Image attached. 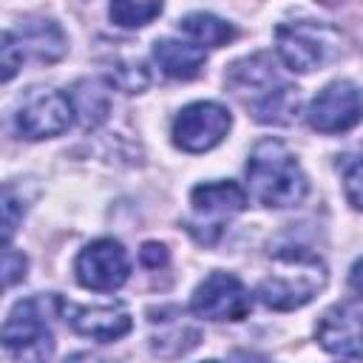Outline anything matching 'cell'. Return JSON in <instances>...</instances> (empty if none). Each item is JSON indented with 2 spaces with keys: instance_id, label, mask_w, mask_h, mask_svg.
Listing matches in <instances>:
<instances>
[{
  "instance_id": "cell-1",
  "label": "cell",
  "mask_w": 363,
  "mask_h": 363,
  "mask_svg": "<svg viewBox=\"0 0 363 363\" xmlns=\"http://www.w3.org/2000/svg\"><path fill=\"white\" fill-rule=\"evenodd\" d=\"M250 196L264 207H295L303 201L309 182L298 159L278 139H264L247 159Z\"/></svg>"
},
{
  "instance_id": "cell-2",
  "label": "cell",
  "mask_w": 363,
  "mask_h": 363,
  "mask_svg": "<svg viewBox=\"0 0 363 363\" xmlns=\"http://www.w3.org/2000/svg\"><path fill=\"white\" fill-rule=\"evenodd\" d=\"M272 258H275V272L267 275L255 289L258 301L267 303L269 309L278 312L298 309L323 289L326 267L315 252L301 247H284Z\"/></svg>"
},
{
  "instance_id": "cell-3",
  "label": "cell",
  "mask_w": 363,
  "mask_h": 363,
  "mask_svg": "<svg viewBox=\"0 0 363 363\" xmlns=\"http://www.w3.org/2000/svg\"><path fill=\"white\" fill-rule=\"evenodd\" d=\"M57 303V295L28 298L14 303L3 323V346L11 363H45L54 352V337L48 329V306Z\"/></svg>"
},
{
  "instance_id": "cell-4",
  "label": "cell",
  "mask_w": 363,
  "mask_h": 363,
  "mask_svg": "<svg viewBox=\"0 0 363 363\" xmlns=\"http://www.w3.org/2000/svg\"><path fill=\"white\" fill-rule=\"evenodd\" d=\"M278 54L289 71L309 74L323 68L337 54V34L320 23H286L275 31Z\"/></svg>"
},
{
  "instance_id": "cell-5",
  "label": "cell",
  "mask_w": 363,
  "mask_h": 363,
  "mask_svg": "<svg viewBox=\"0 0 363 363\" xmlns=\"http://www.w3.org/2000/svg\"><path fill=\"white\" fill-rule=\"evenodd\" d=\"M190 207L193 218L187 221V230L201 244H213L224 230V221H230L247 207V193L235 182H207L193 187Z\"/></svg>"
},
{
  "instance_id": "cell-6",
  "label": "cell",
  "mask_w": 363,
  "mask_h": 363,
  "mask_svg": "<svg viewBox=\"0 0 363 363\" xmlns=\"http://www.w3.org/2000/svg\"><path fill=\"white\" fill-rule=\"evenodd\" d=\"M71 96L54 88H34L23 96V105L17 111V130L26 139H48L68 130L74 119Z\"/></svg>"
},
{
  "instance_id": "cell-7",
  "label": "cell",
  "mask_w": 363,
  "mask_h": 363,
  "mask_svg": "<svg viewBox=\"0 0 363 363\" xmlns=\"http://www.w3.org/2000/svg\"><path fill=\"white\" fill-rule=\"evenodd\" d=\"M77 281L94 292H113L130 275L128 252L113 238H96L77 255Z\"/></svg>"
},
{
  "instance_id": "cell-8",
  "label": "cell",
  "mask_w": 363,
  "mask_h": 363,
  "mask_svg": "<svg viewBox=\"0 0 363 363\" xmlns=\"http://www.w3.org/2000/svg\"><path fill=\"white\" fill-rule=\"evenodd\" d=\"M252 298L230 272H210L193 292L190 309L204 320H241L250 315Z\"/></svg>"
},
{
  "instance_id": "cell-9",
  "label": "cell",
  "mask_w": 363,
  "mask_h": 363,
  "mask_svg": "<svg viewBox=\"0 0 363 363\" xmlns=\"http://www.w3.org/2000/svg\"><path fill=\"white\" fill-rule=\"evenodd\" d=\"M230 111L218 102H193L173 119V142L187 153L216 147L230 130Z\"/></svg>"
},
{
  "instance_id": "cell-10",
  "label": "cell",
  "mask_w": 363,
  "mask_h": 363,
  "mask_svg": "<svg viewBox=\"0 0 363 363\" xmlns=\"http://www.w3.org/2000/svg\"><path fill=\"white\" fill-rule=\"evenodd\" d=\"M309 125L320 133H343L363 119V94L354 82H329L309 105Z\"/></svg>"
},
{
  "instance_id": "cell-11",
  "label": "cell",
  "mask_w": 363,
  "mask_h": 363,
  "mask_svg": "<svg viewBox=\"0 0 363 363\" xmlns=\"http://www.w3.org/2000/svg\"><path fill=\"white\" fill-rule=\"evenodd\" d=\"M60 315L65 318V323L91 340L108 343V340H119L122 335L130 332V315L122 303H105V306H77L60 298Z\"/></svg>"
},
{
  "instance_id": "cell-12",
  "label": "cell",
  "mask_w": 363,
  "mask_h": 363,
  "mask_svg": "<svg viewBox=\"0 0 363 363\" xmlns=\"http://www.w3.org/2000/svg\"><path fill=\"white\" fill-rule=\"evenodd\" d=\"M318 343L329 354L363 357V309L349 303L326 309L318 323Z\"/></svg>"
},
{
  "instance_id": "cell-13",
  "label": "cell",
  "mask_w": 363,
  "mask_h": 363,
  "mask_svg": "<svg viewBox=\"0 0 363 363\" xmlns=\"http://www.w3.org/2000/svg\"><path fill=\"white\" fill-rule=\"evenodd\" d=\"M227 85L230 91L247 105L252 108L255 102H261L267 94H272L275 88L284 85V79L278 77V68H275V60L269 54H252V57H244L238 62L230 65L227 71Z\"/></svg>"
},
{
  "instance_id": "cell-14",
  "label": "cell",
  "mask_w": 363,
  "mask_h": 363,
  "mask_svg": "<svg viewBox=\"0 0 363 363\" xmlns=\"http://www.w3.org/2000/svg\"><path fill=\"white\" fill-rule=\"evenodd\" d=\"M199 343V329L179 309H162L159 318H150V349L162 357L184 354Z\"/></svg>"
},
{
  "instance_id": "cell-15",
  "label": "cell",
  "mask_w": 363,
  "mask_h": 363,
  "mask_svg": "<svg viewBox=\"0 0 363 363\" xmlns=\"http://www.w3.org/2000/svg\"><path fill=\"white\" fill-rule=\"evenodd\" d=\"M153 60L162 68V74L173 79H193L204 68V48L184 40H156L153 43Z\"/></svg>"
},
{
  "instance_id": "cell-16",
  "label": "cell",
  "mask_w": 363,
  "mask_h": 363,
  "mask_svg": "<svg viewBox=\"0 0 363 363\" xmlns=\"http://www.w3.org/2000/svg\"><path fill=\"white\" fill-rule=\"evenodd\" d=\"M26 57L40 62H54L65 54V34L51 20H26L20 31H11Z\"/></svg>"
},
{
  "instance_id": "cell-17",
  "label": "cell",
  "mask_w": 363,
  "mask_h": 363,
  "mask_svg": "<svg viewBox=\"0 0 363 363\" xmlns=\"http://www.w3.org/2000/svg\"><path fill=\"white\" fill-rule=\"evenodd\" d=\"M71 105H74V113L79 116V122L85 128H96L105 122L111 99H108V91L96 79H82L71 91Z\"/></svg>"
},
{
  "instance_id": "cell-18",
  "label": "cell",
  "mask_w": 363,
  "mask_h": 363,
  "mask_svg": "<svg viewBox=\"0 0 363 363\" xmlns=\"http://www.w3.org/2000/svg\"><path fill=\"white\" fill-rule=\"evenodd\" d=\"M179 28L196 43V45H207V48H218L227 45L235 37V28L230 23H224L216 14H204V11H193L187 17H182Z\"/></svg>"
},
{
  "instance_id": "cell-19",
  "label": "cell",
  "mask_w": 363,
  "mask_h": 363,
  "mask_svg": "<svg viewBox=\"0 0 363 363\" xmlns=\"http://www.w3.org/2000/svg\"><path fill=\"white\" fill-rule=\"evenodd\" d=\"M108 14H111V20H113L116 26H122V28H142V26H147L153 17L162 14V3L116 0V3H111Z\"/></svg>"
},
{
  "instance_id": "cell-20",
  "label": "cell",
  "mask_w": 363,
  "mask_h": 363,
  "mask_svg": "<svg viewBox=\"0 0 363 363\" xmlns=\"http://www.w3.org/2000/svg\"><path fill=\"white\" fill-rule=\"evenodd\" d=\"M337 170L343 176L346 199L354 210H363V156H343L337 162Z\"/></svg>"
},
{
  "instance_id": "cell-21",
  "label": "cell",
  "mask_w": 363,
  "mask_h": 363,
  "mask_svg": "<svg viewBox=\"0 0 363 363\" xmlns=\"http://www.w3.org/2000/svg\"><path fill=\"white\" fill-rule=\"evenodd\" d=\"M108 77H111V82H113L116 88H122L125 94H139V91L150 82L145 65H139V62H116V65L108 68Z\"/></svg>"
},
{
  "instance_id": "cell-22",
  "label": "cell",
  "mask_w": 363,
  "mask_h": 363,
  "mask_svg": "<svg viewBox=\"0 0 363 363\" xmlns=\"http://www.w3.org/2000/svg\"><path fill=\"white\" fill-rule=\"evenodd\" d=\"M23 60H26V54H23L20 43L14 40V34L11 31H3L0 34V68H3V79L6 82L17 74V68L23 65Z\"/></svg>"
},
{
  "instance_id": "cell-23",
  "label": "cell",
  "mask_w": 363,
  "mask_h": 363,
  "mask_svg": "<svg viewBox=\"0 0 363 363\" xmlns=\"http://www.w3.org/2000/svg\"><path fill=\"white\" fill-rule=\"evenodd\" d=\"M26 267H28L26 255L6 244V250H3V284L14 286L20 278H26Z\"/></svg>"
},
{
  "instance_id": "cell-24",
  "label": "cell",
  "mask_w": 363,
  "mask_h": 363,
  "mask_svg": "<svg viewBox=\"0 0 363 363\" xmlns=\"http://www.w3.org/2000/svg\"><path fill=\"white\" fill-rule=\"evenodd\" d=\"M20 201L14 199L11 187L3 190V241L9 244V238L14 235V227H17V218H20Z\"/></svg>"
},
{
  "instance_id": "cell-25",
  "label": "cell",
  "mask_w": 363,
  "mask_h": 363,
  "mask_svg": "<svg viewBox=\"0 0 363 363\" xmlns=\"http://www.w3.org/2000/svg\"><path fill=\"white\" fill-rule=\"evenodd\" d=\"M139 261H142L147 269H159V267L167 264V250H164L162 244L147 241V244H142V250H139Z\"/></svg>"
},
{
  "instance_id": "cell-26",
  "label": "cell",
  "mask_w": 363,
  "mask_h": 363,
  "mask_svg": "<svg viewBox=\"0 0 363 363\" xmlns=\"http://www.w3.org/2000/svg\"><path fill=\"white\" fill-rule=\"evenodd\" d=\"M349 284H352V289H354V292L363 298V258H360V261L352 267V272H349Z\"/></svg>"
},
{
  "instance_id": "cell-27",
  "label": "cell",
  "mask_w": 363,
  "mask_h": 363,
  "mask_svg": "<svg viewBox=\"0 0 363 363\" xmlns=\"http://www.w3.org/2000/svg\"><path fill=\"white\" fill-rule=\"evenodd\" d=\"M65 363H108V360L99 354H91V352H79V354H71Z\"/></svg>"
},
{
  "instance_id": "cell-28",
  "label": "cell",
  "mask_w": 363,
  "mask_h": 363,
  "mask_svg": "<svg viewBox=\"0 0 363 363\" xmlns=\"http://www.w3.org/2000/svg\"><path fill=\"white\" fill-rule=\"evenodd\" d=\"M207 363H216V360H207Z\"/></svg>"
}]
</instances>
